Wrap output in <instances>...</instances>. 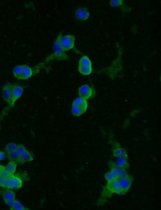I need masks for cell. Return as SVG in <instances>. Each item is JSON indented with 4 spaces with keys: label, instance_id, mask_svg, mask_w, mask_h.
<instances>
[{
    "label": "cell",
    "instance_id": "obj_6",
    "mask_svg": "<svg viewBox=\"0 0 161 210\" xmlns=\"http://www.w3.org/2000/svg\"><path fill=\"white\" fill-rule=\"evenodd\" d=\"M133 181V177L130 175L124 179L119 180L121 187L120 195H125L131 187Z\"/></svg>",
    "mask_w": 161,
    "mask_h": 210
},
{
    "label": "cell",
    "instance_id": "obj_2",
    "mask_svg": "<svg viewBox=\"0 0 161 210\" xmlns=\"http://www.w3.org/2000/svg\"><path fill=\"white\" fill-rule=\"evenodd\" d=\"M103 190V195L106 197H110L112 194L116 193L120 195L121 187L119 179L115 178L111 181L107 182L106 186Z\"/></svg>",
    "mask_w": 161,
    "mask_h": 210
},
{
    "label": "cell",
    "instance_id": "obj_25",
    "mask_svg": "<svg viewBox=\"0 0 161 210\" xmlns=\"http://www.w3.org/2000/svg\"><path fill=\"white\" fill-rule=\"evenodd\" d=\"M17 145L14 143H8L6 146L5 148V152H7L9 151H15L16 149Z\"/></svg>",
    "mask_w": 161,
    "mask_h": 210
},
{
    "label": "cell",
    "instance_id": "obj_14",
    "mask_svg": "<svg viewBox=\"0 0 161 210\" xmlns=\"http://www.w3.org/2000/svg\"><path fill=\"white\" fill-rule=\"evenodd\" d=\"M73 105L78 106L83 110L85 112L87 111L88 103L87 100L83 98H78L74 99L73 103Z\"/></svg>",
    "mask_w": 161,
    "mask_h": 210
},
{
    "label": "cell",
    "instance_id": "obj_5",
    "mask_svg": "<svg viewBox=\"0 0 161 210\" xmlns=\"http://www.w3.org/2000/svg\"><path fill=\"white\" fill-rule=\"evenodd\" d=\"M75 42V37L72 34L61 37V44L62 50L64 52L71 50L74 48Z\"/></svg>",
    "mask_w": 161,
    "mask_h": 210
},
{
    "label": "cell",
    "instance_id": "obj_33",
    "mask_svg": "<svg viewBox=\"0 0 161 210\" xmlns=\"http://www.w3.org/2000/svg\"><path fill=\"white\" fill-rule=\"evenodd\" d=\"M4 179L5 178L2 175H0V186L3 187Z\"/></svg>",
    "mask_w": 161,
    "mask_h": 210
},
{
    "label": "cell",
    "instance_id": "obj_17",
    "mask_svg": "<svg viewBox=\"0 0 161 210\" xmlns=\"http://www.w3.org/2000/svg\"><path fill=\"white\" fill-rule=\"evenodd\" d=\"M23 160L26 162H30L34 160V155L32 153L27 150L26 151L21 155Z\"/></svg>",
    "mask_w": 161,
    "mask_h": 210
},
{
    "label": "cell",
    "instance_id": "obj_21",
    "mask_svg": "<svg viewBox=\"0 0 161 210\" xmlns=\"http://www.w3.org/2000/svg\"><path fill=\"white\" fill-rule=\"evenodd\" d=\"M108 164L109 166V168H110V171H116L117 172L118 174L121 171L122 168H121L117 164V163H114V162L112 160H109L108 162Z\"/></svg>",
    "mask_w": 161,
    "mask_h": 210
},
{
    "label": "cell",
    "instance_id": "obj_10",
    "mask_svg": "<svg viewBox=\"0 0 161 210\" xmlns=\"http://www.w3.org/2000/svg\"><path fill=\"white\" fill-rule=\"evenodd\" d=\"M75 17L77 20L85 21L87 20L90 16V11L87 7H78L75 12Z\"/></svg>",
    "mask_w": 161,
    "mask_h": 210
},
{
    "label": "cell",
    "instance_id": "obj_4",
    "mask_svg": "<svg viewBox=\"0 0 161 210\" xmlns=\"http://www.w3.org/2000/svg\"><path fill=\"white\" fill-rule=\"evenodd\" d=\"M62 37V33H60L57 37L54 45V50L55 51L54 55L58 60L66 59L68 58V56L62 50L61 47V39Z\"/></svg>",
    "mask_w": 161,
    "mask_h": 210
},
{
    "label": "cell",
    "instance_id": "obj_27",
    "mask_svg": "<svg viewBox=\"0 0 161 210\" xmlns=\"http://www.w3.org/2000/svg\"><path fill=\"white\" fill-rule=\"evenodd\" d=\"M129 175V174L126 172V170L122 168L121 171L118 174L117 178L119 180H121V179H123L127 177Z\"/></svg>",
    "mask_w": 161,
    "mask_h": 210
},
{
    "label": "cell",
    "instance_id": "obj_34",
    "mask_svg": "<svg viewBox=\"0 0 161 210\" xmlns=\"http://www.w3.org/2000/svg\"><path fill=\"white\" fill-rule=\"evenodd\" d=\"M4 167H3V166L0 165V175H1V174H2V170H3V168H4Z\"/></svg>",
    "mask_w": 161,
    "mask_h": 210
},
{
    "label": "cell",
    "instance_id": "obj_32",
    "mask_svg": "<svg viewBox=\"0 0 161 210\" xmlns=\"http://www.w3.org/2000/svg\"><path fill=\"white\" fill-rule=\"evenodd\" d=\"M6 155L3 151H0V160H5L6 159Z\"/></svg>",
    "mask_w": 161,
    "mask_h": 210
},
{
    "label": "cell",
    "instance_id": "obj_24",
    "mask_svg": "<svg viewBox=\"0 0 161 210\" xmlns=\"http://www.w3.org/2000/svg\"><path fill=\"white\" fill-rule=\"evenodd\" d=\"M29 210L28 208H26L22 203L18 200H15V204L12 210Z\"/></svg>",
    "mask_w": 161,
    "mask_h": 210
},
{
    "label": "cell",
    "instance_id": "obj_15",
    "mask_svg": "<svg viewBox=\"0 0 161 210\" xmlns=\"http://www.w3.org/2000/svg\"><path fill=\"white\" fill-rule=\"evenodd\" d=\"M23 68V80H28L32 76V70L26 65H22Z\"/></svg>",
    "mask_w": 161,
    "mask_h": 210
},
{
    "label": "cell",
    "instance_id": "obj_16",
    "mask_svg": "<svg viewBox=\"0 0 161 210\" xmlns=\"http://www.w3.org/2000/svg\"><path fill=\"white\" fill-rule=\"evenodd\" d=\"M117 164L121 168L125 170H128L130 167V164L128 162V159L123 157L118 158Z\"/></svg>",
    "mask_w": 161,
    "mask_h": 210
},
{
    "label": "cell",
    "instance_id": "obj_22",
    "mask_svg": "<svg viewBox=\"0 0 161 210\" xmlns=\"http://www.w3.org/2000/svg\"><path fill=\"white\" fill-rule=\"evenodd\" d=\"M17 165H18V164L15 162L12 161H10L7 166L5 167V168L11 173L14 174L16 170Z\"/></svg>",
    "mask_w": 161,
    "mask_h": 210
},
{
    "label": "cell",
    "instance_id": "obj_9",
    "mask_svg": "<svg viewBox=\"0 0 161 210\" xmlns=\"http://www.w3.org/2000/svg\"><path fill=\"white\" fill-rule=\"evenodd\" d=\"M2 95L5 102L11 106L12 105L11 84L7 82L4 86L2 90Z\"/></svg>",
    "mask_w": 161,
    "mask_h": 210
},
{
    "label": "cell",
    "instance_id": "obj_18",
    "mask_svg": "<svg viewBox=\"0 0 161 210\" xmlns=\"http://www.w3.org/2000/svg\"><path fill=\"white\" fill-rule=\"evenodd\" d=\"M78 70L79 72L82 75L87 76L91 74L92 72V68L78 66Z\"/></svg>",
    "mask_w": 161,
    "mask_h": 210
},
{
    "label": "cell",
    "instance_id": "obj_26",
    "mask_svg": "<svg viewBox=\"0 0 161 210\" xmlns=\"http://www.w3.org/2000/svg\"><path fill=\"white\" fill-rule=\"evenodd\" d=\"M26 147L24 145L19 144L17 145L16 149L15 151L20 155H22L26 151Z\"/></svg>",
    "mask_w": 161,
    "mask_h": 210
},
{
    "label": "cell",
    "instance_id": "obj_28",
    "mask_svg": "<svg viewBox=\"0 0 161 210\" xmlns=\"http://www.w3.org/2000/svg\"><path fill=\"white\" fill-rule=\"evenodd\" d=\"M13 175V174L11 173L10 172H9V171L5 168V167H4V168L3 170H2V174H1V175H2L5 179H9V178Z\"/></svg>",
    "mask_w": 161,
    "mask_h": 210
},
{
    "label": "cell",
    "instance_id": "obj_30",
    "mask_svg": "<svg viewBox=\"0 0 161 210\" xmlns=\"http://www.w3.org/2000/svg\"><path fill=\"white\" fill-rule=\"evenodd\" d=\"M5 204L10 207L11 210H12L14 206L15 200H3Z\"/></svg>",
    "mask_w": 161,
    "mask_h": 210
},
{
    "label": "cell",
    "instance_id": "obj_19",
    "mask_svg": "<svg viewBox=\"0 0 161 210\" xmlns=\"http://www.w3.org/2000/svg\"><path fill=\"white\" fill-rule=\"evenodd\" d=\"M15 77L19 80H23L22 66H18L15 67L13 70Z\"/></svg>",
    "mask_w": 161,
    "mask_h": 210
},
{
    "label": "cell",
    "instance_id": "obj_13",
    "mask_svg": "<svg viewBox=\"0 0 161 210\" xmlns=\"http://www.w3.org/2000/svg\"><path fill=\"white\" fill-rule=\"evenodd\" d=\"M0 194L3 200H15V194L13 190L9 188H2L0 190Z\"/></svg>",
    "mask_w": 161,
    "mask_h": 210
},
{
    "label": "cell",
    "instance_id": "obj_31",
    "mask_svg": "<svg viewBox=\"0 0 161 210\" xmlns=\"http://www.w3.org/2000/svg\"><path fill=\"white\" fill-rule=\"evenodd\" d=\"M3 187L4 188L10 189L9 179H5L4 181Z\"/></svg>",
    "mask_w": 161,
    "mask_h": 210
},
{
    "label": "cell",
    "instance_id": "obj_11",
    "mask_svg": "<svg viewBox=\"0 0 161 210\" xmlns=\"http://www.w3.org/2000/svg\"><path fill=\"white\" fill-rule=\"evenodd\" d=\"M12 95V105L15 102L21 97L23 91L22 86L17 84H11Z\"/></svg>",
    "mask_w": 161,
    "mask_h": 210
},
{
    "label": "cell",
    "instance_id": "obj_1",
    "mask_svg": "<svg viewBox=\"0 0 161 210\" xmlns=\"http://www.w3.org/2000/svg\"><path fill=\"white\" fill-rule=\"evenodd\" d=\"M109 142L112 147V155L116 157H123L128 160V155L127 151L125 148L121 146V144L113 138L112 135H109Z\"/></svg>",
    "mask_w": 161,
    "mask_h": 210
},
{
    "label": "cell",
    "instance_id": "obj_29",
    "mask_svg": "<svg viewBox=\"0 0 161 210\" xmlns=\"http://www.w3.org/2000/svg\"><path fill=\"white\" fill-rule=\"evenodd\" d=\"M104 177L105 179H106V180L107 181V182L111 181L112 180H113L114 179H115L113 175H112V174L111 173V172H108L106 173L104 175Z\"/></svg>",
    "mask_w": 161,
    "mask_h": 210
},
{
    "label": "cell",
    "instance_id": "obj_23",
    "mask_svg": "<svg viewBox=\"0 0 161 210\" xmlns=\"http://www.w3.org/2000/svg\"><path fill=\"white\" fill-rule=\"evenodd\" d=\"M72 113L74 116H78L84 113L85 112L79 107L73 105L72 107Z\"/></svg>",
    "mask_w": 161,
    "mask_h": 210
},
{
    "label": "cell",
    "instance_id": "obj_20",
    "mask_svg": "<svg viewBox=\"0 0 161 210\" xmlns=\"http://www.w3.org/2000/svg\"><path fill=\"white\" fill-rule=\"evenodd\" d=\"M78 66L92 67L91 62L87 56H83L80 59Z\"/></svg>",
    "mask_w": 161,
    "mask_h": 210
},
{
    "label": "cell",
    "instance_id": "obj_7",
    "mask_svg": "<svg viewBox=\"0 0 161 210\" xmlns=\"http://www.w3.org/2000/svg\"><path fill=\"white\" fill-rule=\"evenodd\" d=\"M109 5L111 7L119 8L123 14L131 12L133 9V8L126 5L123 0H112Z\"/></svg>",
    "mask_w": 161,
    "mask_h": 210
},
{
    "label": "cell",
    "instance_id": "obj_12",
    "mask_svg": "<svg viewBox=\"0 0 161 210\" xmlns=\"http://www.w3.org/2000/svg\"><path fill=\"white\" fill-rule=\"evenodd\" d=\"M6 156L10 161L15 162L19 165H22L25 163V162L22 159L21 155H20L17 151H13L6 153Z\"/></svg>",
    "mask_w": 161,
    "mask_h": 210
},
{
    "label": "cell",
    "instance_id": "obj_3",
    "mask_svg": "<svg viewBox=\"0 0 161 210\" xmlns=\"http://www.w3.org/2000/svg\"><path fill=\"white\" fill-rule=\"evenodd\" d=\"M78 94L80 98L87 100L95 98L96 95V92L94 86L84 85L78 89Z\"/></svg>",
    "mask_w": 161,
    "mask_h": 210
},
{
    "label": "cell",
    "instance_id": "obj_8",
    "mask_svg": "<svg viewBox=\"0 0 161 210\" xmlns=\"http://www.w3.org/2000/svg\"><path fill=\"white\" fill-rule=\"evenodd\" d=\"M9 180L11 189H19L22 186L23 184V178L20 175L13 174L9 178Z\"/></svg>",
    "mask_w": 161,
    "mask_h": 210
}]
</instances>
